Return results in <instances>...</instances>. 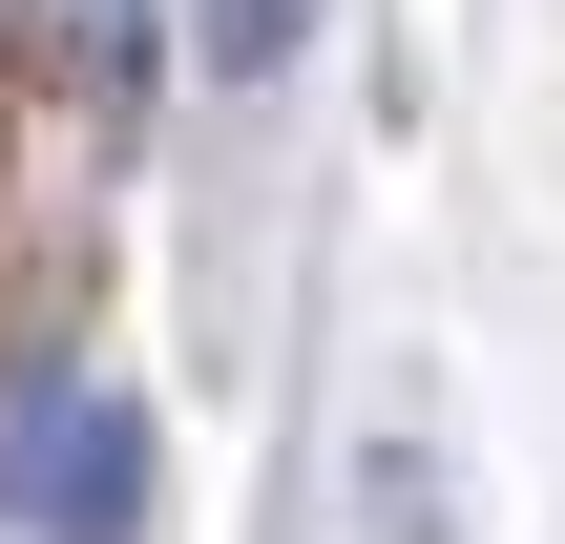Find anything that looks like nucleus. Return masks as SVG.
Returning <instances> with one entry per match:
<instances>
[{
    "mask_svg": "<svg viewBox=\"0 0 565 544\" xmlns=\"http://www.w3.org/2000/svg\"><path fill=\"white\" fill-rule=\"evenodd\" d=\"M0 503L42 544H147V398L126 377H21V419H0Z\"/></svg>",
    "mask_w": 565,
    "mask_h": 544,
    "instance_id": "1",
    "label": "nucleus"
},
{
    "mask_svg": "<svg viewBox=\"0 0 565 544\" xmlns=\"http://www.w3.org/2000/svg\"><path fill=\"white\" fill-rule=\"evenodd\" d=\"M42 63H63V105H126L147 84V0H42Z\"/></svg>",
    "mask_w": 565,
    "mask_h": 544,
    "instance_id": "2",
    "label": "nucleus"
},
{
    "mask_svg": "<svg viewBox=\"0 0 565 544\" xmlns=\"http://www.w3.org/2000/svg\"><path fill=\"white\" fill-rule=\"evenodd\" d=\"M356 544H440V440H419V419L356 440Z\"/></svg>",
    "mask_w": 565,
    "mask_h": 544,
    "instance_id": "3",
    "label": "nucleus"
},
{
    "mask_svg": "<svg viewBox=\"0 0 565 544\" xmlns=\"http://www.w3.org/2000/svg\"><path fill=\"white\" fill-rule=\"evenodd\" d=\"M294 42H315V0H189V63L210 84H273Z\"/></svg>",
    "mask_w": 565,
    "mask_h": 544,
    "instance_id": "4",
    "label": "nucleus"
}]
</instances>
